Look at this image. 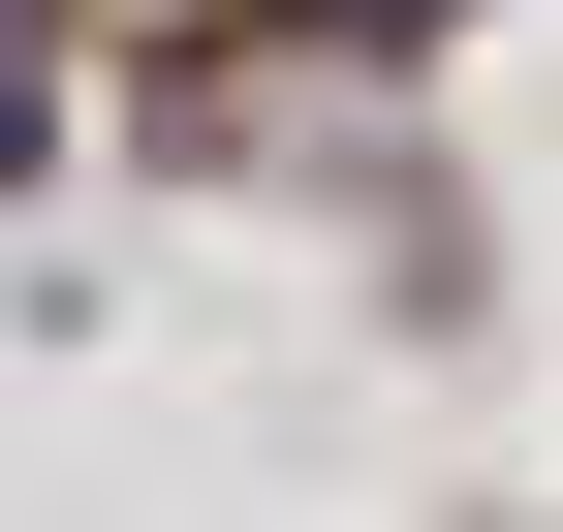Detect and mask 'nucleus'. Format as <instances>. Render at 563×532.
<instances>
[{"instance_id": "obj_1", "label": "nucleus", "mask_w": 563, "mask_h": 532, "mask_svg": "<svg viewBox=\"0 0 563 532\" xmlns=\"http://www.w3.org/2000/svg\"><path fill=\"white\" fill-rule=\"evenodd\" d=\"M32 125H63V0H0V188H32Z\"/></svg>"}, {"instance_id": "obj_2", "label": "nucleus", "mask_w": 563, "mask_h": 532, "mask_svg": "<svg viewBox=\"0 0 563 532\" xmlns=\"http://www.w3.org/2000/svg\"><path fill=\"white\" fill-rule=\"evenodd\" d=\"M344 32H439V0H344Z\"/></svg>"}]
</instances>
